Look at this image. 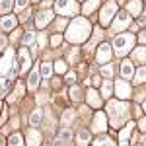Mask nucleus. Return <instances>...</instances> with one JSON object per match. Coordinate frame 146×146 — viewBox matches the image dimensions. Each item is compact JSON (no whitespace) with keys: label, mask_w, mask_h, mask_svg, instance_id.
I'll return each instance as SVG.
<instances>
[{"label":"nucleus","mask_w":146,"mask_h":146,"mask_svg":"<svg viewBox=\"0 0 146 146\" xmlns=\"http://www.w3.org/2000/svg\"><path fill=\"white\" fill-rule=\"evenodd\" d=\"M133 45H135V35H131V33L117 35L115 41H113V49H115V53L119 56H123L125 53L133 51Z\"/></svg>","instance_id":"nucleus-3"},{"label":"nucleus","mask_w":146,"mask_h":146,"mask_svg":"<svg viewBox=\"0 0 146 146\" xmlns=\"http://www.w3.org/2000/svg\"><path fill=\"white\" fill-rule=\"evenodd\" d=\"M142 82H146V68H138L135 72V84H142Z\"/></svg>","instance_id":"nucleus-23"},{"label":"nucleus","mask_w":146,"mask_h":146,"mask_svg":"<svg viewBox=\"0 0 146 146\" xmlns=\"http://www.w3.org/2000/svg\"><path fill=\"white\" fill-rule=\"evenodd\" d=\"M56 12L64 16H74L78 12V4L74 0H58L56 2Z\"/></svg>","instance_id":"nucleus-5"},{"label":"nucleus","mask_w":146,"mask_h":146,"mask_svg":"<svg viewBox=\"0 0 146 146\" xmlns=\"http://www.w3.org/2000/svg\"><path fill=\"white\" fill-rule=\"evenodd\" d=\"M115 14H117V2L115 0L105 2V6L101 10V25H111V20Z\"/></svg>","instance_id":"nucleus-4"},{"label":"nucleus","mask_w":146,"mask_h":146,"mask_svg":"<svg viewBox=\"0 0 146 146\" xmlns=\"http://www.w3.org/2000/svg\"><path fill=\"white\" fill-rule=\"evenodd\" d=\"M140 25H146V16H142V18H140Z\"/></svg>","instance_id":"nucleus-45"},{"label":"nucleus","mask_w":146,"mask_h":146,"mask_svg":"<svg viewBox=\"0 0 146 146\" xmlns=\"http://www.w3.org/2000/svg\"><path fill=\"white\" fill-rule=\"evenodd\" d=\"M51 20H53V12H51V10H43V12H39V16H37L35 23H37V27H45Z\"/></svg>","instance_id":"nucleus-10"},{"label":"nucleus","mask_w":146,"mask_h":146,"mask_svg":"<svg viewBox=\"0 0 146 146\" xmlns=\"http://www.w3.org/2000/svg\"><path fill=\"white\" fill-rule=\"evenodd\" d=\"M72 119H74V111H72V109H66V111H64V115H62V123H64V127H66Z\"/></svg>","instance_id":"nucleus-31"},{"label":"nucleus","mask_w":146,"mask_h":146,"mask_svg":"<svg viewBox=\"0 0 146 146\" xmlns=\"http://www.w3.org/2000/svg\"><path fill=\"white\" fill-rule=\"evenodd\" d=\"M66 68H68V64L64 62V60L55 62V72H56V74H64V72H66Z\"/></svg>","instance_id":"nucleus-29"},{"label":"nucleus","mask_w":146,"mask_h":146,"mask_svg":"<svg viewBox=\"0 0 146 146\" xmlns=\"http://www.w3.org/2000/svg\"><path fill=\"white\" fill-rule=\"evenodd\" d=\"M142 109H146V101H144V105H142Z\"/></svg>","instance_id":"nucleus-46"},{"label":"nucleus","mask_w":146,"mask_h":146,"mask_svg":"<svg viewBox=\"0 0 146 146\" xmlns=\"http://www.w3.org/2000/svg\"><path fill=\"white\" fill-rule=\"evenodd\" d=\"M101 74H103V76H107V78H109V76H113V66L105 64V66L101 68Z\"/></svg>","instance_id":"nucleus-36"},{"label":"nucleus","mask_w":146,"mask_h":146,"mask_svg":"<svg viewBox=\"0 0 146 146\" xmlns=\"http://www.w3.org/2000/svg\"><path fill=\"white\" fill-rule=\"evenodd\" d=\"M6 43H8V39H6L4 35H0V51H2V49H6Z\"/></svg>","instance_id":"nucleus-39"},{"label":"nucleus","mask_w":146,"mask_h":146,"mask_svg":"<svg viewBox=\"0 0 146 146\" xmlns=\"http://www.w3.org/2000/svg\"><path fill=\"white\" fill-rule=\"evenodd\" d=\"M39 144H41V135L31 129L27 133V146H39Z\"/></svg>","instance_id":"nucleus-17"},{"label":"nucleus","mask_w":146,"mask_h":146,"mask_svg":"<svg viewBox=\"0 0 146 146\" xmlns=\"http://www.w3.org/2000/svg\"><path fill=\"white\" fill-rule=\"evenodd\" d=\"M45 33H39V37H37V47H39V49H43V47H45Z\"/></svg>","instance_id":"nucleus-38"},{"label":"nucleus","mask_w":146,"mask_h":146,"mask_svg":"<svg viewBox=\"0 0 146 146\" xmlns=\"http://www.w3.org/2000/svg\"><path fill=\"white\" fill-rule=\"evenodd\" d=\"M22 94H23V86H22V84H18L16 90H14V94L10 96V101H14L16 98H22Z\"/></svg>","instance_id":"nucleus-32"},{"label":"nucleus","mask_w":146,"mask_h":146,"mask_svg":"<svg viewBox=\"0 0 146 146\" xmlns=\"http://www.w3.org/2000/svg\"><path fill=\"white\" fill-rule=\"evenodd\" d=\"M138 39H140V43H146V31H142V33L138 35Z\"/></svg>","instance_id":"nucleus-43"},{"label":"nucleus","mask_w":146,"mask_h":146,"mask_svg":"<svg viewBox=\"0 0 146 146\" xmlns=\"http://www.w3.org/2000/svg\"><path fill=\"white\" fill-rule=\"evenodd\" d=\"M133 127H135L133 123H127L125 129L121 131V135H119V138H121V146H129V138H131V133H133Z\"/></svg>","instance_id":"nucleus-12"},{"label":"nucleus","mask_w":146,"mask_h":146,"mask_svg":"<svg viewBox=\"0 0 146 146\" xmlns=\"http://www.w3.org/2000/svg\"><path fill=\"white\" fill-rule=\"evenodd\" d=\"M16 23H18V20H16L14 16H4V18L0 20L2 29H12V27H16Z\"/></svg>","instance_id":"nucleus-18"},{"label":"nucleus","mask_w":146,"mask_h":146,"mask_svg":"<svg viewBox=\"0 0 146 146\" xmlns=\"http://www.w3.org/2000/svg\"><path fill=\"white\" fill-rule=\"evenodd\" d=\"M133 58H135L136 62H144V60H146V47L133 49Z\"/></svg>","instance_id":"nucleus-19"},{"label":"nucleus","mask_w":146,"mask_h":146,"mask_svg":"<svg viewBox=\"0 0 146 146\" xmlns=\"http://www.w3.org/2000/svg\"><path fill=\"white\" fill-rule=\"evenodd\" d=\"M8 146H23V138H22V135H12L10 136V140H8Z\"/></svg>","instance_id":"nucleus-25"},{"label":"nucleus","mask_w":146,"mask_h":146,"mask_svg":"<svg viewBox=\"0 0 146 146\" xmlns=\"http://www.w3.org/2000/svg\"><path fill=\"white\" fill-rule=\"evenodd\" d=\"M121 74H123V78H131V76H135V68H133V62L131 60H123L121 62Z\"/></svg>","instance_id":"nucleus-14"},{"label":"nucleus","mask_w":146,"mask_h":146,"mask_svg":"<svg viewBox=\"0 0 146 146\" xmlns=\"http://www.w3.org/2000/svg\"><path fill=\"white\" fill-rule=\"evenodd\" d=\"M8 76H2V78H0V88H6V86H8Z\"/></svg>","instance_id":"nucleus-40"},{"label":"nucleus","mask_w":146,"mask_h":146,"mask_svg":"<svg viewBox=\"0 0 146 146\" xmlns=\"http://www.w3.org/2000/svg\"><path fill=\"white\" fill-rule=\"evenodd\" d=\"M14 0H0V14H6V12H10L12 10V4Z\"/></svg>","instance_id":"nucleus-27"},{"label":"nucleus","mask_w":146,"mask_h":146,"mask_svg":"<svg viewBox=\"0 0 146 146\" xmlns=\"http://www.w3.org/2000/svg\"><path fill=\"white\" fill-rule=\"evenodd\" d=\"M111 45H107V43H103V45H100V49H98V55H96V60L100 62V64H105V62H109L111 60Z\"/></svg>","instance_id":"nucleus-7"},{"label":"nucleus","mask_w":146,"mask_h":146,"mask_svg":"<svg viewBox=\"0 0 146 146\" xmlns=\"http://www.w3.org/2000/svg\"><path fill=\"white\" fill-rule=\"evenodd\" d=\"M115 94H117L119 100H129L131 98V86L125 80H117L115 82Z\"/></svg>","instance_id":"nucleus-8"},{"label":"nucleus","mask_w":146,"mask_h":146,"mask_svg":"<svg viewBox=\"0 0 146 146\" xmlns=\"http://www.w3.org/2000/svg\"><path fill=\"white\" fill-rule=\"evenodd\" d=\"M129 23H131V14H129V12H121V14H117L115 22L111 23V29L115 31V33H119V31L127 29Z\"/></svg>","instance_id":"nucleus-6"},{"label":"nucleus","mask_w":146,"mask_h":146,"mask_svg":"<svg viewBox=\"0 0 146 146\" xmlns=\"http://www.w3.org/2000/svg\"><path fill=\"white\" fill-rule=\"evenodd\" d=\"M127 12L133 14V16H138V14L142 12V2H140V0H131L129 6H127Z\"/></svg>","instance_id":"nucleus-15"},{"label":"nucleus","mask_w":146,"mask_h":146,"mask_svg":"<svg viewBox=\"0 0 146 146\" xmlns=\"http://www.w3.org/2000/svg\"><path fill=\"white\" fill-rule=\"evenodd\" d=\"M29 123H31V127H37L41 123V109H33V113L29 115Z\"/></svg>","instance_id":"nucleus-21"},{"label":"nucleus","mask_w":146,"mask_h":146,"mask_svg":"<svg viewBox=\"0 0 146 146\" xmlns=\"http://www.w3.org/2000/svg\"><path fill=\"white\" fill-rule=\"evenodd\" d=\"M138 129H140L142 133L146 131V119H140V121H138Z\"/></svg>","instance_id":"nucleus-41"},{"label":"nucleus","mask_w":146,"mask_h":146,"mask_svg":"<svg viewBox=\"0 0 146 146\" xmlns=\"http://www.w3.org/2000/svg\"><path fill=\"white\" fill-rule=\"evenodd\" d=\"M111 96V82L105 80L103 82V88H101V98H109Z\"/></svg>","instance_id":"nucleus-28"},{"label":"nucleus","mask_w":146,"mask_h":146,"mask_svg":"<svg viewBox=\"0 0 146 146\" xmlns=\"http://www.w3.org/2000/svg\"><path fill=\"white\" fill-rule=\"evenodd\" d=\"M76 142L80 146H86L90 142V131H86V129H80L78 133H76Z\"/></svg>","instance_id":"nucleus-16"},{"label":"nucleus","mask_w":146,"mask_h":146,"mask_svg":"<svg viewBox=\"0 0 146 146\" xmlns=\"http://www.w3.org/2000/svg\"><path fill=\"white\" fill-rule=\"evenodd\" d=\"M107 129V119H105V115L101 111L96 113V117H94V131L96 133H103Z\"/></svg>","instance_id":"nucleus-9"},{"label":"nucleus","mask_w":146,"mask_h":146,"mask_svg":"<svg viewBox=\"0 0 146 146\" xmlns=\"http://www.w3.org/2000/svg\"><path fill=\"white\" fill-rule=\"evenodd\" d=\"M64 25H66V20H60V22L56 23V27H58V29H62V27H64Z\"/></svg>","instance_id":"nucleus-44"},{"label":"nucleus","mask_w":146,"mask_h":146,"mask_svg":"<svg viewBox=\"0 0 146 146\" xmlns=\"http://www.w3.org/2000/svg\"><path fill=\"white\" fill-rule=\"evenodd\" d=\"M60 41H62V35H60V33H55L53 37H51V45H53V47H56Z\"/></svg>","instance_id":"nucleus-37"},{"label":"nucleus","mask_w":146,"mask_h":146,"mask_svg":"<svg viewBox=\"0 0 146 146\" xmlns=\"http://www.w3.org/2000/svg\"><path fill=\"white\" fill-rule=\"evenodd\" d=\"M29 64H31L29 53H27L25 49H22V51H20V72H25V70L29 68Z\"/></svg>","instance_id":"nucleus-11"},{"label":"nucleus","mask_w":146,"mask_h":146,"mask_svg":"<svg viewBox=\"0 0 146 146\" xmlns=\"http://www.w3.org/2000/svg\"><path fill=\"white\" fill-rule=\"evenodd\" d=\"M86 98H88V103H90L92 107H100L101 105V96L96 90H88L86 92Z\"/></svg>","instance_id":"nucleus-13"},{"label":"nucleus","mask_w":146,"mask_h":146,"mask_svg":"<svg viewBox=\"0 0 146 146\" xmlns=\"http://www.w3.org/2000/svg\"><path fill=\"white\" fill-rule=\"evenodd\" d=\"M70 96H72V100H74V101H80V98H82V92H80L78 86H72V90H70Z\"/></svg>","instance_id":"nucleus-34"},{"label":"nucleus","mask_w":146,"mask_h":146,"mask_svg":"<svg viewBox=\"0 0 146 146\" xmlns=\"http://www.w3.org/2000/svg\"><path fill=\"white\" fill-rule=\"evenodd\" d=\"M33 2H37V0H33Z\"/></svg>","instance_id":"nucleus-47"},{"label":"nucleus","mask_w":146,"mask_h":146,"mask_svg":"<svg viewBox=\"0 0 146 146\" xmlns=\"http://www.w3.org/2000/svg\"><path fill=\"white\" fill-rule=\"evenodd\" d=\"M27 84H29V88H31V90H35V88L39 86V72H37V70H33V72L29 74V78H27Z\"/></svg>","instance_id":"nucleus-20"},{"label":"nucleus","mask_w":146,"mask_h":146,"mask_svg":"<svg viewBox=\"0 0 146 146\" xmlns=\"http://www.w3.org/2000/svg\"><path fill=\"white\" fill-rule=\"evenodd\" d=\"M98 6H100V0H88V2L84 4L82 10H84V14H90V12H94Z\"/></svg>","instance_id":"nucleus-22"},{"label":"nucleus","mask_w":146,"mask_h":146,"mask_svg":"<svg viewBox=\"0 0 146 146\" xmlns=\"http://www.w3.org/2000/svg\"><path fill=\"white\" fill-rule=\"evenodd\" d=\"M74 80H76V76H74V74H72V72H70V74H68V76H66V82H68V84H72V82H74Z\"/></svg>","instance_id":"nucleus-42"},{"label":"nucleus","mask_w":146,"mask_h":146,"mask_svg":"<svg viewBox=\"0 0 146 146\" xmlns=\"http://www.w3.org/2000/svg\"><path fill=\"white\" fill-rule=\"evenodd\" d=\"M27 4H29V0H16L14 8H16L18 12H22V10H25V8H27Z\"/></svg>","instance_id":"nucleus-33"},{"label":"nucleus","mask_w":146,"mask_h":146,"mask_svg":"<svg viewBox=\"0 0 146 146\" xmlns=\"http://www.w3.org/2000/svg\"><path fill=\"white\" fill-rule=\"evenodd\" d=\"M35 41V33L33 31H27V33L23 35V43H25V45H29V43H33Z\"/></svg>","instance_id":"nucleus-35"},{"label":"nucleus","mask_w":146,"mask_h":146,"mask_svg":"<svg viewBox=\"0 0 146 146\" xmlns=\"http://www.w3.org/2000/svg\"><path fill=\"white\" fill-rule=\"evenodd\" d=\"M70 138H72V133H70L68 127H64V129L60 131V135H58V142H68Z\"/></svg>","instance_id":"nucleus-26"},{"label":"nucleus","mask_w":146,"mask_h":146,"mask_svg":"<svg viewBox=\"0 0 146 146\" xmlns=\"http://www.w3.org/2000/svg\"><path fill=\"white\" fill-rule=\"evenodd\" d=\"M88 37H90V22L86 18H76L68 27L66 39L72 43H84Z\"/></svg>","instance_id":"nucleus-1"},{"label":"nucleus","mask_w":146,"mask_h":146,"mask_svg":"<svg viewBox=\"0 0 146 146\" xmlns=\"http://www.w3.org/2000/svg\"><path fill=\"white\" fill-rule=\"evenodd\" d=\"M94 146H115V140H111L109 136H101L94 142Z\"/></svg>","instance_id":"nucleus-24"},{"label":"nucleus","mask_w":146,"mask_h":146,"mask_svg":"<svg viewBox=\"0 0 146 146\" xmlns=\"http://www.w3.org/2000/svg\"><path fill=\"white\" fill-rule=\"evenodd\" d=\"M41 74H43L45 78H49V76L53 74V66H51L49 62H43V64H41Z\"/></svg>","instance_id":"nucleus-30"},{"label":"nucleus","mask_w":146,"mask_h":146,"mask_svg":"<svg viewBox=\"0 0 146 146\" xmlns=\"http://www.w3.org/2000/svg\"><path fill=\"white\" fill-rule=\"evenodd\" d=\"M107 113L111 117V125L113 127H119L127 121V105L123 101H109L107 103Z\"/></svg>","instance_id":"nucleus-2"}]
</instances>
